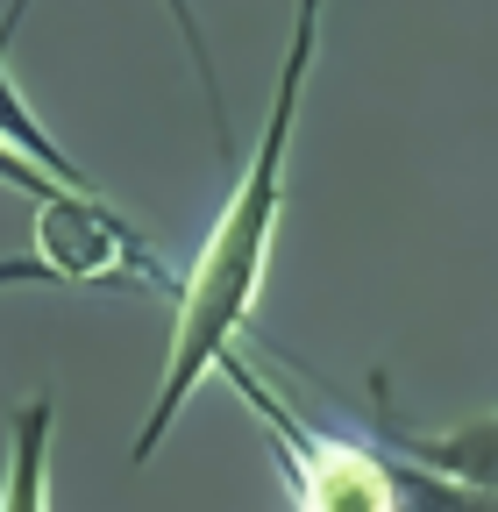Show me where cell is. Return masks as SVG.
<instances>
[{"instance_id":"4","label":"cell","mask_w":498,"mask_h":512,"mask_svg":"<svg viewBox=\"0 0 498 512\" xmlns=\"http://www.w3.org/2000/svg\"><path fill=\"white\" fill-rule=\"evenodd\" d=\"M378 406H370V441L385 448V456L413 463V470H434L449 484H477V491H498V413H477V420H456V427H399L392 406H385V377L370 384Z\"/></svg>"},{"instance_id":"7","label":"cell","mask_w":498,"mask_h":512,"mask_svg":"<svg viewBox=\"0 0 498 512\" xmlns=\"http://www.w3.org/2000/svg\"><path fill=\"white\" fill-rule=\"evenodd\" d=\"M392 491L406 512H498V491H477V484H449L434 470H413L392 456Z\"/></svg>"},{"instance_id":"9","label":"cell","mask_w":498,"mask_h":512,"mask_svg":"<svg viewBox=\"0 0 498 512\" xmlns=\"http://www.w3.org/2000/svg\"><path fill=\"white\" fill-rule=\"evenodd\" d=\"M0 185H15V192H29V200L43 207V200H57V192H72V185H57L50 171H36L15 143H0Z\"/></svg>"},{"instance_id":"6","label":"cell","mask_w":498,"mask_h":512,"mask_svg":"<svg viewBox=\"0 0 498 512\" xmlns=\"http://www.w3.org/2000/svg\"><path fill=\"white\" fill-rule=\"evenodd\" d=\"M0 143H15L36 171H50L57 185H72V192H93V178H86V164L50 136V128L29 114V100H22V86H15V72H8V50H0Z\"/></svg>"},{"instance_id":"1","label":"cell","mask_w":498,"mask_h":512,"mask_svg":"<svg viewBox=\"0 0 498 512\" xmlns=\"http://www.w3.org/2000/svg\"><path fill=\"white\" fill-rule=\"evenodd\" d=\"M314 50H321V0H299L292 8V43H285V64H278V93H271V114H264V136L249 143V157L235 171V192L221 200V221L207 228L193 271L178 278L171 356H164V384H157V399H150V413L136 427V448H129L136 463L157 456L164 427L193 406V392L221 370V356L235 349V335L249 328V313H257V292H264V271H271V242H278L285 164H292V128H299Z\"/></svg>"},{"instance_id":"5","label":"cell","mask_w":498,"mask_h":512,"mask_svg":"<svg viewBox=\"0 0 498 512\" xmlns=\"http://www.w3.org/2000/svg\"><path fill=\"white\" fill-rule=\"evenodd\" d=\"M50 399H22L8 413V470H0V512H50Z\"/></svg>"},{"instance_id":"2","label":"cell","mask_w":498,"mask_h":512,"mask_svg":"<svg viewBox=\"0 0 498 512\" xmlns=\"http://www.w3.org/2000/svg\"><path fill=\"white\" fill-rule=\"evenodd\" d=\"M214 377L235 384V399L257 413L271 456L292 477V505L299 512H406L399 491H392V456L378 441H356V434H335V427H314L306 413H292L235 349L221 356Z\"/></svg>"},{"instance_id":"3","label":"cell","mask_w":498,"mask_h":512,"mask_svg":"<svg viewBox=\"0 0 498 512\" xmlns=\"http://www.w3.org/2000/svg\"><path fill=\"white\" fill-rule=\"evenodd\" d=\"M0 285H150L178 299L164 256L121 221L100 192H57L36 207V249L0 264Z\"/></svg>"},{"instance_id":"8","label":"cell","mask_w":498,"mask_h":512,"mask_svg":"<svg viewBox=\"0 0 498 512\" xmlns=\"http://www.w3.org/2000/svg\"><path fill=\"white\" fill-rule=\"evenodd\" d=\"M164 8H171V22H178V43H185V57H193V79H200V93H207V114H214V136H221V150H235V121H228L221 72H214V57H207V29H200V15H193V0H164Z\"/></svg>"}]
</instances>
